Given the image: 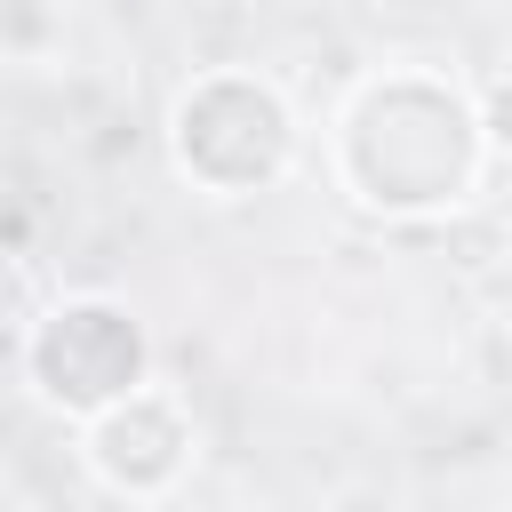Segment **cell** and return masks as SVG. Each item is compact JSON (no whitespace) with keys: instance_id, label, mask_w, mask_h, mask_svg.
I'll return each instance as SVG.
<instances>
[{"instance_id":"277c9868","label":"cell","mask_w":512,"mask_h":512,"mask_svg":"<svg viewBox=\"0 0 512 512\" xmlns=\"http://www.w3.org/2000/svg\"><path fill=\"white\" fill-rule=\"evenodd\" d=\"M80 464L96 472V488L152 504V496H176L184 472L200 464V424L168 384H136L128 400L80 424Z\"/></svg>"},{"instance_id":"3957f363","label":"cell","mask_w":512,"mask_h":512,"mask_svg":"<svg viewBox=\"0 0 512 512\" xmlns=\"http://www.w3.org/2000/svg\"><path fill=\"white\" fill-rule=\"evenodd\" d=\"M24 384L40 408H56L64 424H88L96 408L128 400L136 384H152V336L136 320V304L104 296V288H72L56 296L32 328H24Z\"/></svg>"},{"instance_id":"6da1fadb","label":"cell","mask_w":512,"mask_h":512,"mask_svg":"<svg viewBox=\"0 0 512 512\" xmlns=\"http://www.w3.org/2000/svg\"><path fill=\"white\" fill-rule=\"evenodd\" d=\"M488 144L496 136L456 80H440L424 64H392L344 96L336 136H328V168L352 208L416 224V216L464 208L480 192Z\"/></svg>"},{"instance_id":"7a4b0ae2","label":"cell","mask_w":512,"mask_h":512,"mask_svg":"<svg viewBox=\"0 0 512 512\" xmlns=\"http://www.w3.org/2000/svg\"><path fill=\"white\" fill-rule=\"evenodd\" d=\"M304 152L296 104L280 80L248 64H208L168 104V168L208 200H256L272 192Z\"/></svg>"}]
</instances>
